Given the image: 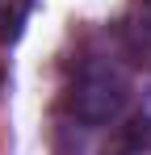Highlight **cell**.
<instances>
[{"instance_id": "3957f363", "label": "cell", "mask_w": 151, "mask_h": 155, "mask_svg": "<svg viewBox=\"0 0 151 155\" xmlns=\"http://www.w3.org/2000/svg\"><path fill=\"white\" fill-rule=\"evenodd\" d=\"M139 4H143V8H147V13H151V0H139Z\"/></svg>"}, {"instance_id": "7a4b0ae2", "label": "cell", "mask_w": 151, "mask_h": 155, "mask_svg": "<svg viewBox=\"0 0 151 155\" xmlns=\"http://www.w3.org/2000/svg\"><path fill=\"white\" fill-rule=\"evenodd\" d=\"M29 8H34V0H0V46L21 38L25 21H29Z\"/></svg>"}, {"instance_id": "6da1fadb", "label": "cell", "mask_w": 151, "mask_h": 155, "mask_svg": "<svg viewBox=\"0 0 151 155\" xmlns=\"http://www.w3.org/2000/svg\"><path fill=\"white\" fill-rule=\"evenodd\" d=\"M126 105V80L109 67V63H92V67H84L80 76L72 80V88H67V109H72L80 122H109V117H118Z\"/></svg>"}]
</instances>
